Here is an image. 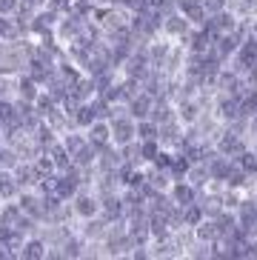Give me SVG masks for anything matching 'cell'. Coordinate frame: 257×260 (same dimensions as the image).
I'll return each mask as SVG.
<instances>
[{"label":"cell","mask_w":257,"mask_h":260,"mask_svg":"<svg viewBox=\"0 0 257 260\" xmlns=\"http://www.w3.org/2000/svg\"><path fill=\"white\" fill-rule=\"evenodd\" d=\"M109 126H112V140L117 146H126L132 143V138H135V123L128 120L126 115H117L109 120Z\"/></svg>","instance_id":"cell-1"},{"label":"cell","mask_w":257,"mask_h":260,"mask_svg":"<svg viewBox=\"0 0 257 260\" xmlns=\"http://www.w3.org/2000/svg\"><path fill=\"white\" fill-rule=\"evenodd\" d=\"M72 212H75L77 217H83V220H89V217H98V214H100V200H98V198H91V194L77 191Z\"/></svg>","instance_id":"cell-2"},{"label":"cell","mask_w":257,"mask_h":260,"mask_svg":"<svg viewBox=\"0 0 257 260\" xmlns=\"http://www.w3.org/2000/svg\"><path fill=\"white\" fill-rule=\"evenodd\" d=\"M46 249H49V243H46L43 237H26V243L20 246V252H17V257H23V260L46 257Z\"/></svg>","instance_id":"cell-3"},{"label":"cell","mask_w":257,"mask_h":260,"mask_svg":"<svg viewBox=\"0 0 257 260\" xmlns=\"http://www.w3.org/2000/svg\"><path fill=\"white\" fill-rule=\"evenodd\" d=\"M94 120H98V115H94V109H91L89 100L80 103V106L75 109V115H72V126H75V129H89Z\"/></svg>","instance_id":"cell-4"},{"label":"cell","mask_w":257,"mask_h":260,"mask_svg":"<svg viewBox=\"0 0 257 260\" xmlns=\"http://www.w3.org/2000/svg\"><path fill=\"white\" fill-rule=\"evenodd\" d=\"M151 112V94H137V98L128 100V115L135 117V120H143V117H149Z\"/></svg>","instance_id":"cell-5"},{"label":"cell","mask_w":257,"mask_h":260,"mask_svg":"<svg viewBox=\"0 0 257 260\" xmlns=\"http://www.w3.org/2000/svg\"><path fill=\"white\" fill-rule=\"evenodd\" d=\"M217 146H220V152H223V154H237V152H243L240 138H237V135H232V132H226V135L217 140Z\"/></svg>","instance_id":"cell-6"},{"label":"cell","mask_w":257,"mask_h":260,"mask_svg":"<svg viewBox=\"0 0 257 260\" xmlns=\"http://www.w3.org/2000/svg\"><path fill=\"white\" fill-rule=\"evenodd\" d=\"M172 198H174V203L183 209V206H189V203H195V191H191L189 183H177L172 191Z\"/></svg>","instance_id":"cell-7"},{"label":"cell","mask_w":257,"mask_h":260,"mask_svg":"<svg viewBox=\"0 0 257 260\" xmlns=\"http://www.w3.org/2000/svg\"><path fill=\"white\" fill-rule=\"evenodd\" d=\"M83 143H86V138L75 129V126H72V132H69V135H63V146H66V152H69V154H75Z\"/></svg>","instance_id":"cell-8"},{"label":"cell","mask_w":257,"mask_h":260,"mask_svg":"<svg viewBox=\"0 0 257 260\" xmlns=\"http://www.w3.org/2000/svg\"><path fill=\"white\" fill-rule=\"evenodd\" d=\"M157 152H160V146H157V138H151V140H143V143H140V157H143V160H154V157H157Z\"/></svg>","instance_id":"cell-9"},{"label":"cell","mask_w":257,"mask_h":260,"mask_svg":"<svg viewBox=\"0 0 257 260\" xmlns=\"http://www.w3.org/2000/svg\"><path fill=\"white\" fill-rule=\"evenodd\" d=\"M163 29H166L169 35H183V31H186V23H183V17L172 15V17L166 20V23H163Z\"/></svg>","instance_id":"cell-10"},{"label":"cell","mask_w":257,"mask_h":260,"mask_svg":"<svg viewBox=\"0 0 257 260\" xmlns=\"http://www.w3.org/2000/svg\"><path fill=\"white\" fill-rule=\"evenodd\" d=\"M0 38H15V23L6 15H0Z\"/></svg>","instance_id":"cell-11"},{"label":"cell","mask_w":257,"mask_h":260,"mask_svg":"<svg viewBox=\"0 0 257 260\" xmlns=\"http://www.w3.org/2000/svg\"><path fill=\"white\" fill-rule=\"evenodd\" d=\"M17 6H20V0H0V15L12 17L17 12Z\"/></svg>","instance_id":"cell-12"}]
</instances>
